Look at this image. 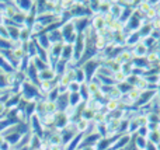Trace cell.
<instances>
[{
	"mask_svg": "<svg viewBox=\"0 0 160 150\" xmlns=\"http://www.w3.org/2000/svg\"><path fill=\"white\" fill-rule=\"evenodd\" d=\"M3 143H4V135L0 133V146H2Z\"/></svg>",
	"mask_w": 160,
	"mask_h": 150,
	"instance_id": "38",
	"label": "cell"
},
{
	"mask_svg": "<svg viewBox=\"0 0 160 150\" xmlns=\"http://www.w3.org/2000/svg\"><path fill=\"white\" fill-rule=\"evenodd\" d=\"M110 10H111V2H101V0H100V8H98L100 16H107V14H110Z\"/></svg>",
	"mask_w": 160,
	"mask_h": 150,
	"instance_id": "29",
	"label": "cell"
},
{
	"mask_svg": "<svg viewBox=\"0 0 160 150\" xmlns=\"http://www.w3.org/2000/svg\"><path fill=\"white\" fill-rule=\"evenodd\" d=\"M28 128H30V132L32 135H37V136H39L41 139L44 138L45 128H44V125H42L41 119H39L37 115H34V117L28 121Z\"/></svg>",
	"mask_w": 160,
	"mask_h": 150,
	"instance_id": "5",
	"label": "cell"
},
{
	"mask_svg": "<svg viewBox=\"0 0 160 150\" xmlns=\"http://www.w3.org/2000/svg\"><path fill=\"white\" fill-rule=\"evenodd\" d=\"M131 51H132L133 58H146V55L149 53L148 46L142 41L139 42V44H136L133 48H131Z\"/></svg>",
	"mask_w": 160,
	"mask_h": 150,
	"instance_id": "11",
	"label": "cell"
},
{
	"mask_svg": "<svg viewBox=\"0 0 160 150\" xmlns=\"http://www.w3.org/2000/svg\"><path fill=\"white\" fill-rule=\"evenodd\" d=\"M55 112H58L56 103H52V101H48L44 98V114H55Z\"/></svg>",
	"mask_w": 160,
	"mask_h": 150,
	"instance_id": "27",
	"label": "cell"
},
{
	"mask_svg": "<svg viewBox=\"0 0 160 150\" xmlns=\"http://www.w3.org/2000/svg\"><path fill=\"white\" fill-rule=\"evenodd\" d=\"M35 150H42V149H35Z\"/></svg>",
	"mask_w": 160,
	"mask_h": 150,
	"instance_id": "41",
	"label": "cell"
},
{
	"mask_svg": "<svg viewBox=\"0 0 160 150\" xmlns=\"http://www.w3.org/2000/svg\"><path fill=\"white\" fill-rule=\"evenodd\" d=\"M70 67V63L69 62H66V60H63V59H59L58 62H56L55 65H53V67L52 69L55 70V73H56V76H62V75H65L66 73V70Z\"/></svg>",
	"mask_w": 160,
	"mask_h": 150,
	"instance_id": "16",
	"label": "cell"
},
{
	"mask_svg": "<svg viewBox=\"0 0 160 150\" xmlns=\"http://www.w3.org/2000/svg\"><path fill=\"white\" fill-rule=\"evenodd\" d=\"M132 140H133V145L136 146L138 150H145L148 146V139L143 136H138V135H133L132 136Z\"/></svg>",
	"mask_w": 160,
	"mask_h": 150,
	"instance_id": "23",
	"label": "cell"
},
{
	"mask_svg": "<svg viewBox=\"0 0 160 150\" xmlns=\"http://www.w3.org/2000/svg\"><path fill=\"white\" fill-rule=\"evenodd\" d=\"M75 67V81H78L79 84L82 83H86V76H84V72H83L82 67Z\"/></svg>",
	"mask_w": 160,
	"mask_h": 150,
	"instance_id": "30",
	"label": "cell"
},
{
	"mask_svg": "<svg viewBox=\"0 0 160 150\" xmlns=\"http://www.w3.org/2000/svg\"><path fill=\"white\" fill-rule=\"evenodd\" d=\"M56 86H58V79H56V80H52V81H41L38 89H39V93L45 97V95H47L49 91H52Z\"/></svg>",
	"mask_w": 160,
	"mask_h": 150,
	"instance_id": "15",
	"label": "cell"
},
{
	"mask_svg": "<svg viewBox=\"0 0 160 150\" xmlns=\"http://www.w3.org/2000/svg\"><path fill=\"white\" fill-rule=\"evenodd\" d=\"M8 90H10V87H8L6 73H2V72H0V91L4 93V91H8Z\"/></svg>",
	"mask_w": 160,
	"mask_h": 150,
	"instance_id": "31",
	"label": "cell"
},
{
	"mask_svg": "<svg viewBox=\"0 0 160 150\" xmlns=\"http://www.w3.org/2000/svg\"><path fill=\"white\" fill-rule=\"evenodd\" d=\"M100 139H101V136H100V135L97 133L96 131L88 132V133H86L84 138H83L82 143H80V148H88V146H91V148H96L97 142H98Z\"/></svg>",
	"mask_w": 160,
	"mask_h": 150,
	"instance_id": "7",
	"label": "cell"
},
{
	"mask_svg": "<svg viewBox=\"0 0 160 150\" xmlns=\"http://www.w3.org/2000/svg\"><path fill=\"white\" fill-rule=\"evenodd\" d=\"M3 135H4V140L11 146V148H16V146L18 145L21 136H22V135L18 133V132H4Z\"/></svg>",
	"mask_w": 160,
	"mask_h": 150,
	"instance_id": "14",
	"label": "cell"
},
{
	"mask_svg": "<svg viewBox=\"0 0 160 150\" xmlns=\"http://www.w3.org/2000/svg\"><path fill=\"white\" fill-rule=\"evenodd\" d=\"M70 123V117L66 112L58 111L55 114V122H53V129L56 132H62L63 129H66Z\"/></svg>",
	"mask_w": 160,
	"mask_h": 150,
	"instance_id": "4",
	"label": "cell"
},
{
	"mask_svg": "<svg viewBox=\"0 0 160 150\" xmlns=\"http://www.w3.org/2000/svg\"><path fill=\"white\" fill-rule=\"evenodd\" d=\"M98 8H100V0H90L88 2V10L91 11V14H98Z\"/></svg>",
	"mask_w": 160,
	"mask_h": 150,
	"instance_id": "32",
	"label": "cell"
},
{
	"mask_svg": "<svg viewBox=\"0 0 160 150\" xmlns=\"http://www.w3.org/2000/svg\"><path fill=\"white\" fill-rule=\"evenodd\" d=\"M73 25H75V30L78 34H84L86 31L90 28V18L87 17H82V18H75L72 20Z\"/></svg>",
	"mask_w": 160,
	"mask_h": 150,
	"instance_id": "8",
	"label": "cell"
},
{
	"mask_svg": "<svg viewBox=\"0 0 160 150\" xmlns=\"http://www.w3.org/2000/svg\"><path fill=\"white\" fill-rule=\"evenodd\" d=\"M56 108H58V111L62 112L68 111V108H69V95H68V93L59 95V98L56 100Z\"/></svg>",
	"mask_w": 160,
	"mask_h": 150,
	"instance_id": "20",
	"label": "cell"
},
{
	"mask_svg": "<svg viewBox=\"0 0 160 150\" xmlns=\"http://www.w3.org/2000/svg\"><path fill=\"white\" fill-rule=\"evenodd\" d=\"M31 62H32V65L35 66V69L38 70V72H42V70H45L47 67H51L47 63V62H44V60H41L39 58H37V56H34L32 59H31Z\"/></svg>",
	"mask_w": 160,
	"mask_h": 150,
	"instance_id": "28",
	"label": "cell"
},
{
	"mask_svg": "<svg viewBox=\"0 0 160 150\" xmlns=\"http://www.w3.org/2000/svg\"><path fill=\"white\" fill-rule=\"evenodd\" d=\"M79 150H96V148H91V146H88V148H80Z\"/></svg>",
	"mask_w": 160,
	"mask_h": 150,
	"instance_id": "39",
	"label": "cell"
},
{
	"mask_svg": "<svg viewBox=\"0 0 160 150\" xmlns=\"http://www.w3.org/2000/svg\"><path fill=\"white\" fill-rule=\"evenodd\" d=\"M21 94L20 93H16V94H13L11 93V95L8 97V100L6 101V108L7 109H13V108H17L18 107V104L21 103Z\"/></svg>",
	"mask_w": 160,
	"mask_h": 150,
	"instance_id": "18",
	"label": "cell"
},
{
	"mask_svg": "<svg viewBox=\"0 0 160 150\" xmlns=\"http://www.w3.org/2000/svg\"><path fill=\"white\" fill-rule=\"evenodd\" d=\"M20 94H21V98L25 101V103H31V101H39L44 98V95L39 93L38 86L30 83L28 80H25L24 83L21 84V89H20Z\"/></svg>",
	"mask_w": 160,
	"mask_h": 150,
	"instance_id": "1",
	"label": "cell"
},
{
	"mask_svg": "<svg viewBox=\"0 0 160 150\" xmlns=\"http://www.w3.org/2000/svg\"><path fill=\"white\" fill-rule=\"evenodd\" d=\"M101 63L102 62L100 60V59L94 58V59H91V60L86 62V63L82 66L83 72H84V76H86V83H90V81L97 76V72H98Z\"/></svg>",
	"mask_w": 160,
	"mask_h": 150,
	"instance_id": "2",
	"label": "cell"
},
{
	"mask_svg": "<svg viewBox=\"0 0 160 150\" xmlns=\"http://www.w3.org/2000/svg\"><path fill=\"white\" fill-rule=\"evenodd\" d=\"M118 108H121V103H119L118 100H105L104 109L107 114H111V112L117 111Z\"/></svg>",
	"mask_w": 160,
	"mask_h": 150,
	"instance_id": "22",
	"label": "cell"
},
{
	"mask_svg": "<svg viewBox=\"0 0 160 150\" xmlns=\"http://www.w3.org/2000/svg\"><path fill=\"white\" fill-rule=\"evenodd\" d=\"M68 95H69V108H76L78 105L83 103L82 101V97H80L79 93H72V94H69L68 93Z\"/></svg>",
	"mask_w": 160,
	"mask_h": 150,
	"instance_id": "24",
	"label": "cell"
},
{
	"mask_svg": "<svg viewBox=\"0 0 160 150\" xmlns=\"http://www.w3.org/2000/svg\"><path fill=\"white\" fill-rule=\"evenodd\" d=\"M159 117H160V112H159Z\"/></svg>",
	"mask_w": 160,
	"mask_h": 150,
	"instance_id": "42",
	"label": "cell"
},
{
	"mask_svg": "<svg viewBox=\"0 0 160 150\" xmlns=\"http://www.w3.org/2000/svg\"><path fill=\"white\" fill-rule=\"evenodd\" d=\"M79 94H80V97H82V101H83V103H87V101L91 98L90 91H88V87H87V83H82V84H80Z\"/></svg>",
	"mask_w": 160,
	"mask_h": 150,
	"instance_id": "26",
	"label": "cell"
},
{
	"mask_svg": "<svg viewBox=\"0 0 160 150\" xmlns=\"http://www.w3.org/2000/svg\"><path fill=\"white\" fill-rule=\"evenodd\" d=\"M145 150H158V146L153 145V143H150V142H148V146H146Z\"/></svg>",
	"mask_w": 160,
	"mask_h": 150,
	"instance_id": "36",
	"label": "cell"
},
{
	"mask_svg": "<svg viewBox=\"0 0 160 150\" xmlns=\"http://www.w3.org/2000/svg\"><path fill=\"white\" fill-rule=\"evenodd\" d=\"M0 72H2V73H6V75H7V73L16 72V70H14V67L11 66V65L8 63V62L6 60V59L3 58L2 55H0Z\"/></svg>",
	"mask_w": 160,
	"mask_h": 150,
	"instance_id": "25",
	"label": "cell"
},
{
	"mask_svg": "<svg viewBox=\"0 0 160 150\" xmlns=\"http://www.w3.org/2000/svg\"><path fill=\"white\" fill-rule=\"evenodd\" d=\"M2 94H3V93H2V91H0V97H2Z\"/></svg>",
	"mask_w": 160,
	"mask_h": 150,
	"instance_id": "40",
	"label": "cell"
},
{
	"mask_svg": "<svg viewBox=\"0 0 160 150\" xmlns=\"http://www.w3.org/2000/svg\"><path fill=\"white\" fill-rule=\"evenodd\" d=\"M0 38L3 39H10L8 38V32H7V28H6V25H0Z\"/></svg>",
	"mask_w": 160,
	"mask_h": 150,
	"instance_id": "34",
	"label": "cell"
},
{
	"mask_svg": "<svg viewBox=\"0 0 160 150\" xmlns=\"http://www.w3.org/2000/svg\"><path fill=\"white\" fill-rule=\"evenodd\" d=\"M11 3H13V6L16 7L17 11L25 14V16L30 14L34 10V7H35V2L34 0H14Z\"/></svg>",
	"mask_w": 160,
	"mask_h": 150,
	"instance_id": "6",
	"label": "cell"
},
{
	"mask_svg": "<svg viewBox=\"0 0 160 150\" xmlns=\"http://www.w3.org/2000/svg\"><path fill=\"white\" fill-rule=\"evenodd\" d=\"M61 32H62V38H63V42H65V44H70V45L75 44L76 38H78V32H76L75 25H73L72 21L62 24Z\"/></svg>",
	"mask_w": 160,
	"mask_h": 150,
	"instance_id": "3",
	"label": "cell"
},
{
	"mask_svg": "<svg viewBox=\"0 0 160 150\" xmlns=\"http://www.w3.org/2000/svg\"><path fill=\"white\" fill-rule=\"evenodd\" d=\"M4 25H6V28H7L10 41L14 42V44L20 42V31H21V28L17 27V25H13V24H4Z\"/></svg>",
	"mask_w": 160,
	"mask_h": 150,
	"instance_id": "13",
	"label": "cell"
},
{
	"mask_svg": "<svg viewBox=\"0 0 160 150\" xmlns=\"http://www.w3.org/2000/svg\"><path fill=\"white\" fill-rule=\"evenodd\" d=\"M90 28H93L96 32H98V31L107 28V27H105L104 17L100 16V14H94V16H91V18H90Z\"/></svg>",
	"mask_w": 160,
	"mask_h": 150,
	"instance_id": "9",
	"label": "cell"
},
{
	"mask_svg": "<svg viewBox=\"0 0 160 150\" xmlns=\"http://www.w3.org/2000/svg\"><path fill=\"white\" fill-rule=\"evenodd\" d=\"M153 32H155L153 25H152V22H149V21H143L141 25V28L138 30V34H139V36H141V39L149 38V36L153 35Z\"/></svg>",
	"mask_w": 160,
	"mask_h": 150,
	"instance_id": "10",
	"label": "cell"
},
{
	"mask_svg": "<svg viewBox=\"0 0 160 150\" xmlns=\"http://www.w3.org/2000/svg\"><path fill=\"white\" fill-rule=\"evenodd\" d=\"M6 114H7V108H6V103H3L2 100H0V118H4Z\"/></svg>",
	"mask_w": 160,
	"mask_h": 150,
	"instance_id": "35",
	"label": "cell"
},
{
	"mask_svg": "<svg viewBox=\"0 0 160 150\" xmlns=\"http://www.w3.org/2000/svg\"><path fill=\"white\" fill-rule=\"evenodd\" d=\"M61 59H63V60L69 62V63L72 65V60H73V45H70V44H63Z\"/></svg>",
	"mask_w": 160,
	"mask_h": 150,
	"instance_id": "19",
	"label": "cell"
},
{
	"mask_svg": "<svg viewBox=\"0 0 160 150\" xmlns=\"http://www.w3.org/2000/svg\"><path fill=\"white\" fill-rule=\"evenodd\" d=\"M48 38H49V41H51V45H53V44H65L63 38H62L61 28H59V30H55V31L48 32Z\"/></svg>",
	"mask_w": 160,
	"mask_h": 150,
	"instance_id": "21",
	"label": "cell"
},
{
	"mask_svg": "<svg viewBox=\"0 0 160 150\" xmlns=\"http://www.w3.org/2000/svg\"><path fill=\"white\" fill-rule=\"evenodd\" d=\"M79 90H80V84L78 81H72V83L68 86V93H69V94H72V93H79Z\"/></svg>",
	"mask_w": 160,
	"mask_h": 150,
	"instance_id": "33",
	"label": "cell"
},
{
	"mask_svg": "<svg viewBox=\"0 0 160 150\" xmlns=\"http://www.w3.org/2000/svg\"><path fill=\"white\" fill-rule=\"evenodd\" d=\"M10 149H11V146L8 145V143L6 142V140H4V143H3V145L0 146V150H10Z\"/></svg>",
	"mask_w": 160,
	"mask_h": 150,
	"instance_id": "37",
	"label": "cell"
},
{
	"mask_svg": "<svg viewBox=\"0 0 160 150\" xmlns=\"http://www.w3.org/2000/svg\"><path fill=\"white\" fill-rule=\"evenodd\" d=\"M56 79H58V76H56L55 70L52 67H47L45 70L39 72V81H52Z\"/></svg>",
	"mask_w": 160,
	"mask_h": 150,
	"instance_id": "17",
	"label": "cell"
},
{
	"mask_svg": "<svg viewBox=\"0 0 160 150\" xmlns=\"http://www.w3.org/2000/svg\"><path fill=\"white\" fill-rule=\"evenodd\" d=\"M32 39H34V41H35L41 48H44L45 51H49V48H51V41H49V38H48V34L39 32V34H37V35H34Z\"/></svg>",
	"mask_w": 160,
	"mask_h": 150,
	"instance_id": "12",
	"label": "cell"
}]
</instances>
